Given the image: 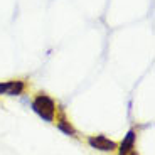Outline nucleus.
<instances>
[{"mask_svg": "<svg viewBox=\"0 0 155 155\" xmlns=\"http://www.w3.org/2000/svg\"><path fill=\"white\" fill-rule=\"evenodd\" d=\"M31 108L37 116H41L47 123H54L58 115V105L56 101L46 93H37L31 101Z\"/></svg>", "mask_w": 155, "mask_h": 155, "instance_id": "f257e3e1", "label": "nucleus"}, {"mask_svg": "<svg viewBox=\"0 0 155 155\" xmlns=\"http://www.w3.org/2000/svg\"><path fill=\"white\" fill-rule=\"evenodd\" d=\"M86 142H88L89 147L98 152H110L111 153V152H116V147H118L115 140L108 138L105 135H89L86 138Z\"/></svg>", "mask_w": 155, "mask_h": 155, "instance_id": "f03ea898", "label": "nucleus"}, {"mask_svg": "<svg viewBox=\"0 0 155 155\" xmlns=\"http://www.w3.org/2000/svg\"><path fill=\"white\" fill-rule=\"evenodd\" d=\"M27 83L24 79H8V81H0V94L4 96H20L25 93Z\"/></svg>", "mask_w": 155, "mask_h": 155, "instance_id": "7ed1b4c3", "label": "nucleus"}, {"mask_svg": "<svg viewBox=\"0 0 155 155\" xmlns=\"http://www.w3.org/2000/svg\"><path fill=\"white\" fill-rule=\"evenodd\" d=\"M135 142H137V132L135 130H128L127 135L123 137V140L116 147L118 155H130L135 150Z\"/></svg>", "mask_w": 155, "mask_h": 155, "instance_id": "20e7f679", "label": "nucleus"}, {"mask_svg": "<svg viewBox=\"0 0 155 155\" xmlns=\"http://www.w3.org/2000/svg\"><path fill=\"white\" fill-rule=\"evenodd\" d=\"M56 127H58L59 132H62L64 135H68V137H76L78 135L76 128H74L73 123H71L66 116H64V113H61L59 118H56Z\"/></svg>", "mask_w": 155, "mask_h": 155, "instance_id": "39448f33", "label": "nucleus"}, {"mask_svg": "<svg viewBox=\"0 0 155 155\" xmlns=\"http://www.w3.org/2000/svg\"><path fill=\"white\" fill-rule=\"evenodd\" d=\"M130 155H138V153H137V152H135V150H133V152H132V153H130Z\"/></svg>", "mask_w": 155, "mask_h": 155, "instance_id": "423d86ee", "label": "nucleus"}]
</instances>
